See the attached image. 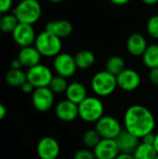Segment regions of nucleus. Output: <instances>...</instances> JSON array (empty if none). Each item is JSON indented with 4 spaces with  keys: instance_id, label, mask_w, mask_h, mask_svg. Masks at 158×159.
Here are the masks:
<instances>
[{
    "instance_id": "1",
    "label": "nucleus",
    "mask_w": 158,
    "mask_h": 159,
    "mask_svg": "<svg viewBox=\"0 0 158 159\" xmlns=\"http://www.w3.org/2000/svg\"><path fill=\"white\" fill-rule=\"evenodd\" d=\"M125 129L139 139L154 131L156 118L153 113L145 106L135 104L129 106L124 115Z\"/></svg>"
},
{
    "instance_id": "2",
    "label": "nucleus",
    "mask_w": 158,
    "mask_h": 159,
    "mask_svg": "<svg viewBox=\"0 0 158 159\" xmlns=\"http://www.w3.org/2000/svg\"><path fill=\"white\" fill-rule=\"evenodd\" d=\"M104 116V105L95 96H88L78 104V117L88 123H96Z\"/></svg>"
},
{
    "instance_id": "3",
    "label": "nucleus",
    "mask_w": 158,
    "mask_h": 159,
    "mask_svg": "<svg viewBox=\"0 0 158 159\" xmlns=\"http://www.w3.org/2000/svg\"><path fill=\"white\" fill-rule=\"evenodd\" d=\"M34 47L44 57H56L61 53L62 44L61 39L48 31H43L36 35Z\"/></svg>"
},
{
    "instance_id": "4",
    "label": "nucleus",
    "mask_w": 158,
    "mask_h": 159,
    "mask_svg": "<svg viewBox=\"0 0 158 159\" xmlns=\"http://www.w3.org/2000/svg\"><path fill=\"white\" fill-rule=\"evenodd\" d=\"M13 14L17 17L19 22L33 25L40 19L42 7L37 0H23L20 1L15 7Z\"/></svg>"
},
{
    "instance_id": "5",
    "label": "nucleus",
    "mask_w": 158,
    "mask_h": 159,
    "mask_svg": "<svg viewBox=\"0 0 158 159\" xmlns=\"http://www.w3.org/2000/svg\"><path fill=\"white\" fill-rule=\"evenodd\" d=\"M116 88V76L106 70L96 73L91 79V89L98 97L110 96Z\"/></svg>"
},
{
    "instance_id": "6",
    "label": "nucleus",
    "mask_w": 158,
    "mask_h": 159,
    "mask_svg": "<svg viewBox=\"0 0 158 159\" xmlns=\"http://www.w3.org/2000/svg\"><path fill=\"white\" fill-rule=\"evenodd\" d=\"M95 129L102 139L115 140L121 133L122 126L120 122L110 116H103L95 123Z\"/></svg>"
},
{
    "instance_id": "7",
    "label": "nucleus",
    "mask_w": 158,
    "mask_h": 159,
    "mask_svg": "<svg viewBox=\"0 0 158 159\" xmlns=\"http://www.w3.org/2000/svg\"><path fill=\"white\" fill-rule=\"evenodd\" d=\"M27 80L35 88H44L48 87L53 75L51 70L44 65V64H37L32 68H29L26 72Z\"/></svg>"
},
{
    "instance_id": "8",
    "label": "nucleus",
    "mask_w": 158,
    "mask_h": 159,
    "mask_svg": "<svg viewBox=\"0 0 158 159\" xmlns=\"http://www.w3.org/2000/svg\"><path fill=\"white\" fill-rule=\"evenodd\" d=\"M53 68L58 75L68 78L73 76L77 69L74 57L68 53H60L54 57Z\"/></svg>"
},
{
    "instance_id": "9",
    "label": "nucleus",
    "mask_w": 158,
    "mask_h": 159,
    "mask_svg": "<svg viewBox=\"0 0 158 159\" xmlns=\"http://www.w3.org/2000/svg\"><path fill=\"white\" fill-rule=\"evenodd\" d=\"M32 102L37 111L47 112L53 106L54 93L48 87L37 88L32 93Z\"/></svg>"
},
{
    "instance_id": "10",
    "label": "nucleus",
    "mask_w": 158,
    "mask_h": 159,
    "mask_svg": "<svg viewBox=\"0 0 158 159\" xmlns=\"http://www.w3.org/2000/svg\"><path fill=\"white\" fill-rule=\"evenodd\" d=\"M12 38L18 46L24 48L34 44L36 35L33 25L20 22L12 33Z\"/></svg>"
},
{
    "instance_id": "11",
    "label": "nucleus",
    "mask_w": 158,
    "mask_h": 159,
    "mask_svg": "<svg viewBox=\"0 0 158 159\" xmlns=\"http://www.w3.org/2000/svg\"><path fill=\"white\" fill-rule=\"evenodd\" d=\"M36 152L40 159H57L60 155L61 148L56 139L47 136L42 138L38 142Z\"/></svg>"
},
{
    "instance_id": "12",
    "label": "nucleus",
    "mask_w": 158,
    "mask_h": 159,
    "mask_svg": "<svg viewBox=\"0 0 158 159\" xmlns=\"http://www.w3.org/2000/svg\"><path fill=\"white\" fill-rule=\"evenodd\" d=\"M117 87L125 91H133L141 85V76L139 73L133 69L126 68L118 75H116Z\"/></svg>"
},
{
    "instance_id": "13",
    "label": "nucleus",
    "mask_w": 158,
    "mask_h": 159,
    "mask_svg": "<svg viewBox=\"0 0 158 159\" xmlns=\"http://www.w3.org/2000/svg\"><path fill=\"white\" fill-rule=\"evenodd\" d=\"M93 152L96 159H115L120 155L115 140L111 139H102Z\"/></svg>"
},
{
    "instance_id": "14",
    "label": "nucleus",
    "mask_w": 158,
    "mask_h": 159,
    "mask_svg": "<svg viewBox=\"0 0 158 159\" xmlns=\"http://www.w3.org/2000/svg\"><path fill=\"white\" fill-rule=\"evenodd\" d=\"M56 116L63 122H72L78 117V105L69 100H63L55 106Z\"/></svg>"
},
{
    "instance_id": "15",
    "label": "nucleus",
    "mask_w": 158,
    "mask_h": 159,
    "mask_svg": "<svg viewBox=\"0 0 158 159\" xmlns=\"http://www.w3.org/2000/svg\"><path fill=\"white\" fill-rule=\"evenodd\" d=\"M115 142L117 143L120 154L127 155H132L135 152L138 145L141 143L140 139L138 137L134 136L126 129H123L121 131V133L115 139Z\"/></svg>"
},
{
    "instance_id": "16",
    "label": "nucleus",
    "mask_w": 158,
    "mask_h": 159,
    "mask_svg": "<svg viewBox=\"0 0 158 159\" xmlns=\"http://www.w3.org/2000/svg\"><path fill=\"white\" fill-rule=\"evenodd\" d=\"M42 55L34 46L21 48L18 54V59L20 60L21 65L26 68H32L40 63Z\"/></svg>"
},
{
    "instance_id": "17",
    "label": "nucleus",
    "mask_w": 158,
    "mask_h": 159,
    "mask_svg": "<svg viewBox=\"0 0 158 159\" xmlns=\"http://www.w3.org/2000/svg\"><path fill=\"white\" fill-rule=\"evenodd\" d=\"M147 47L148 46L145 37L139 33L130 34L127 40V49L129 53L134 57L142 56Z\"/></svg>"
},
{
    "instance_id": "18",
    "label": "nucleus",
    "mask_w": 158,
    "mask_h": 159,
    "mask_svg": "<svg viewBox=\"0 0 158 159\" xmlns=\"http://www.w3.org/2000/svg\"><path fill=\"white\" fill-rule=\"evenodd\" d=\"M46 31H48L56 36L61 38L68 37L73 32V24L68 20H51L47 23Z\"/></svg>"
},
{
    "instance_id": "19",
    "label": "nucleus",
    "mask_w": 158,
    "mask_h": 159,
    "mask_svg": "<svg viewBox=\"0 0 158 159\" xmlns=\"http://www.w3.org/2000/svg\"><path fill=\"white\" fill-rule=\"evenodd\" d=\"M66 99L75 104H79L88 97V91L86 87L80 82H72L68 85L65 91Z\"/></svg>"
},
{
    "instance_id": "20",
    "label": "nucleus",
    "mask_w": 158,
    "mask_h": 159,
    "mask_svg": "<svg viewBox=\"0 0 158 159\" xmlns=\"http://www.w3.org/2000/svg\"><path fill=\"white\" fill-rule=\"evenodd\" d=\"M75 64L78 69L86 70L90 68L95 62V55L92 51L83 49L78 51L74 56Z\"/></svg>"
},
{
    "instance_id": "21",
    "label": "nucleus",
    "mask_w": 158,
    "mask_h": 159,
    "mask_svg": "<svg viewBox=\"0 0 158 159\" xmlns=\"http://www.w3.org/2000/svg\"><path fill=\"white\" fill-rule=\"evenodd\" d=\"M5 80L7 84L12 88H20L27 81V75L21 69H10L7 72Z\"/></svg>"
},
{
    "instance_id": "22",
    "label": "nucleus",
    "mask_w": 158,
    "mask_h": 159,
    "mask_svg": "<svg viewBox=\"0 0 158 159\" xmlns=\"http://www.w3.org/2000/svg\"><path fill=\"white\" fill-rule=\"evenodd\" d=\"M142 57L143 63L147 68L150 70L158 68V44L148 46Z\"/></svg>"
},
{
    "instance_id": "23",
    "label": "nucleus",
    "mask_w": 158,
    "mask_h": 159,
    "mask_svg": "<svg viewBox=\"0 0 158 159\" xmlns=\"http://www.w3.org/2000/svg\"><path fill=\"white\" fill-rule=\"evenodd\" d=\"M157 155V152L153 144H147L142 142L138 145L135 152L132 154L135 159H156Z\"/></svg>"
},
{
    "instance_id": "24",
    "label": "nucleus",
    "mask_w": 158,
    "mask_h": 159,
    "mask_svg": "<svg viewBox=\"0 0 158 159\" xmlns=\"http://www.w3.org/2000/svg\"><path fill=\"white\" fill-rule=\"evenodd\" d=\"M105 68L107 72L116 76L126 69V62L122 57L115 55L107 60Z\"/></svg>"
},
{
    "instance_id": "25",
    "label": "nucleus",
    "mask_w": 158,
    "mask_h": 159,
    "mask_svg": "<svg viewBox=\"0 0 158 159\" xmlns=\"http://www.w3.org/2000/svg\"><path fill=\"white\" fill-rule=\"evenodd\" d=\"M19 23L17 17L13 13L2 15L0 20V31L6 34H12Z\"/></svg>"
},
{
    "instance_id": "26",
    "label": "nucleus",
    "mask_w": 158,
    "mask_h": 159,
    "mask_svg": "<svg viewBox=\"0 0 158 159\" xmlns=\"http://www.w3.org/2000/svg\"><path fill=\"white\" fill-rule=\"evenodd\" d=\"M68 82L65 77H62L61 75H56L53 76L48 88L49 89L54 93V94H61V93H65L67 88H68Z\"/></svg>"
},
{
    "instance_id": "27",
    "label": "nucleus",
    "mask_w": 158,
    "mask_h": 159,
    "mask_svg": "<svg viewBox=\"0 0 158 159\" xmlns=\"http://www.w3.org/2000/svg\"><path fill=\"white\" fill-rule=\"evenodd\" d=\"M101 140L102 138L95 129L87 130L82 137L84 145L86 146V148H88V149H94V147L99 143Z\"/></svg>"
},
{
    "instance_id": "28",
    "label": "nucleus",
    "mask_w": 158,
    "mask_h": 159,
    "mask_svg": "<svg viewBox=\"0 0 158 159\" xmlns=\"http://www.w3.org/2000/svg\"><path fill=\"white\" fill-rule=\"evenodd\" d=\"M147 33L155 39H158V14L149 18L146 24Z\"/></svg>"
},
{
    "instance_id": "29",
    "label": "nucleus",
    "mask_w": 158,
    "mask_h": 159,
    "mask_svg": "<svg viewBox=\"0 0 158 159\" xmlns=\"http://www.w3.org/2000/svg\"><path fill=\"white\" fill-rule=\"evenodd\" d=\"M73 159H96L94 152L88 148H82L74 154Z\"/></svg>"
},
{
    "instance_id": "30",
    "label": "nucleus",
    "mask_w": 158,
    "mask_h": 159,
    "mask_svg": "<svg viewBox=\"0 0 158 159\" xmlns=\"http://www.w3.org/2000/svg\"><path fill=\"white\" fill-rule=\"evenodd\" d=\"M13 0H0V13H7L12 7Z\"/></svg>"
},
{
    "instance_id": "31",
    "label": "nucleus",
    "mask_w": 158,
    "mask_h": 159,
    "mask_svg": "<svg viewBox=\"0 0 158 159\" xmlns=\"http://www.w3.org/2000/svg\"><path fill=\"white\" fill-rule=\"evenodd\" d=\"M149 79L155 86H158V68L151 69L149 72Z\"/></svg>"
},
{
    "instance_id": "32",
    "label": "nucleus",
    "mask_w": 158,
    "mask_h": 159,
    "mask_svg": "<svg viewBox=\"0 0 158 159\" xmlns=\"http://www.w3.org/2000/svg\"><path fill=\"white\" fill-rule=\"evenodd\" d=\"M20 89H21V91L23 92V93H25V94H29V93H33L34 92V90L35 89V88L27 80L21 87H20Z\"/></svg>"
},
{
    "instance_id": "33",
    "label": "nucleus",
    "mask_w": 158,
    "mask_h": 159,
    "mask_svg": "<svg viewBox=\"0 0 158 159\" xmlns=\"http://www.w3.org/2000/svg\"><path fill=\"white\" fill-rule=\"evenodd\" d=\"M142 143H147V144H153L155 143V140H156V134H154V132H151L147 135H145L142 139Z\"/></svg>"
},
{
    "instance_id": "34",
    "label": "nucleus",
    "mask_w": 158,
    "mask_h": 159,
    "mask_svg": "<svg viewBox=\"0 0 158 159\" xmlns=\"http://www.w3.org/2000/svg\"><path fill=\"white\" fill-rule=\"evenodd\" d=\"M22 67L20 60L17 58V59H14L13 61H11L10 62V69H14V70H19Z\"/></svg>"
},
{
    "instance_id": "35",
    "label": "nucleus",
    "mask_w": 158,
    "mask_h": 159,
    "mask_svg": "<svg viewBox=\"0 0 158 159\" xmlns=\"http://www.w3.org/2000/svg\"><path fill=\"white\" fill-rule=\"evenodd\" d=\"M6 115H7V108L3 103L0 102V121L5 118Z\"/></svg>"
},
{
    "instance_id": "36",
    "label": "nucleus",
    "mask_w": 158,
    "mask_h": 159,
    "mask_svg": "<svg viewBox=\"0 0 158 159\" xmlns=\"http://www.w3.org/2000/svg\"><path fill=\"white\" fill-rule=\"evenodd\" d=\"M112 4L116 5V6H123L128 4L130 0H109Z\"/></svg>"
},
{
    "instance_id": "37",
    "label": "nucleus",
    "mask_w": 158,
    "mask_h": 159,
    "mask_svg": "<svg viewBox=\"0 0 158 159\" xmlns=\"http://www.w3.org/2000/svg\"><path fill=\"white\" fill-rule=\"evenodd\" d=\"M115 159H135L132 155H127V154H120Z\"/></svg>"
},
{
    "instance_id": "38",
    "label": "nucleus",
    "mask_w": 158,
    "mask_h": 159,
    "mask_svg": "<svg viewBox=\"0 0 158 159\" xmlns=\"http://www.w3.org/2000/svg\"><path fill=\"white\" fill-rule=\"evenodd\" d=\"M142 2H143L145 5H149V6H153L158 3V0H141Z\"/></svg>"
},
{
    "instance_id": "39",
    "label": "nucleus",
    "mask_w": 158,
    "mask_h": 159,
    "mask_svg": "<svg viewBox=\"0 0 158 159\" xmlns=\"http://www.w3.org/2000/svg\"><path fill=\"white\" fill-rule=\"evenodd\" d=\"M154 146H155V148H156V152H157L158 154V133L156 134V140H155Z\"/></svg>"
},
{
    "instance_id": "40",
    "label": "nucleus",
    "mask_w": 158,
    "mask_h": 159,
    "mask_svg": "<svg viewBox=\"0 0 158 159\" xmlns=\"http://www.w3.org/2000/svg\"><path fill=\"white\" fill-rule=\"evenodd\" d=\"M47 1H49V2H51V3H61V2H62L63 0H47Z\"/></svg>"
},
{
    "instance_id": "41",
    "label": "nucleus",
    "mask_w": 158,
    "mask_h": 159,
    "mask_svg": "<svg viewBox=\"0 0 158 159\" xmlns=\"http://www.w3.org/2000/svg\"><path fill=\"white\" fill-rule=\"evenodd\" d=\"M1 17H2V13H0V20H1Z\"/></svg>"
},
{
    "instance_id": "42",
    "label": "nucleus",
    "mask_w": 158,
    "mask_h": 159,
    "mask_svg": "<svg viewBox=\"0 0 158 159\" xmlns=\"http://www.w3.org/2000/svg\"><path fill=\"white\" fill-rule=\"evenodd\" d=\"M156 159H158V155H157V157H156Z\"/></svg>"
},
{
    "instance_id": "43",
    "label": "nucleus",
    "mask_w": 158,
    "mask_h": 159,
    "mask_svg": "<svg viewBox=\"0 0 158 159\" xmlns=\"http://www.w3.org/2000/svg\"><path fill=\"white\" fill-rule=\"evenodd\" d=\"M19 1H23V0H19Z\"/></svg>"
}]
</instances>
